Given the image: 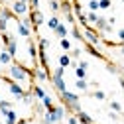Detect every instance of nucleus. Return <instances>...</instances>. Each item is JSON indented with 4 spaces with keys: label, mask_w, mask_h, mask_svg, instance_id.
Here are the masks:
<instances>
[{
    "label": "nucleus",
    "mask_w": 124,
    "mask_h": 124,
    "mask_svg": "<svg viewBox=\"0 0 124 124\" xmlns=\"http://www.w3.org/2000/svg\"><path fill=\"white\" fill-rule=\"evenodd\" d=\"M122 2H124V0H122Z\"/></svg>",
    "instance_id": "obj_51"
},
{
    "label": "nucleus",
    "mask_w": 124,
    "mask_h": 124,
    "mask_svg": "<svg viewBox=\"0 0 124 124\" xmlns=\"http://www.w3.org/2000/svg\"><path fill=\"white\" fill-rule=\"evenodd\" d=\"M30 10H39V0H28Z\"/></svg>",
    "instance_id": "obj_37"
},
{
    "label": "nucleus",
    "mask_w": 124,
    "mask_h": 124,
    "mask_svg": "<svg viewBox=\"0 0 124 124\" xmlns=\"http://www.w3.org/2000/svg\"><path fill=\"white\" fill-rule=\"evenodd\" d=\"M108 118H110L112 122H118V114H116V112H112V110L108 112Z\"/></svg>",
    "instance_id": "obj_42"
},
{
    "label": "nucleus",
    "mask_w": 124,
    "mask_h": 124,
    "mask_svg": "<svg viewBox=\"0 0 124 124\" xmlns=\"http://www.w3.org/2000/svg\"><path fill=\"white\" fill-rule=\"evenodd\" d=\"M4 81L8 83V91L12 93V95L14 97H16V99H22L24 97V93H26V89L20 85V83H16V81H12L10 79V77H4Z\"/></svg>",
    "instance_id": "obj_6"
},
{
    "label": "nucleus",
    "mask_w": 124,
    "mask_h": 124,
    "mask_svg": "<svg viewBox=\"0 0 124 124\" xmlns=\"http://www.w3.org/2000/svg\"><path fill=\"white\" fill-rule=\"evenodd\" d=\"M41 104H43L45 110H51V108H53V99H51L49 95H45V97L41 99Z\"/></svg>",
    "instance_id": "obj_22"
},
{
    "label": "nucleus",
    "mask_w": 124,
    "mask_h": 124,
    "mask_svg": "<svg viewBox=\"0 0 124 124\" xmlns=\"http://www.w3.org/2000/svg\"><path fill=\"white\" fill-rule=\"evenodd\" d=\"M49 47V39L47 38H39V41H38V49H47Z\"/></svg>",
    "instance_id": "obj_33"
},
{
    "label": "nucleus",
    "mask_w": 124,
    "mask_h": 124,
    "mask_svg": "<svg viewBox=\"0 0 124 124\" xmlns=\"http://www.w3.org/2000/svg\"><path fill=\"white\" fill-rule=\"evenodd\" d=\"M53 75H55V77H63V75H65V67H59V65H57L55 71H53Z\"/></svg>",
    "instance_id": "obj_38"
},
{
    "label": "nucleus",
    "mask_w": 124,
    "mask_h": 124,
    "mask_svg": "<svg viewBox=\"0 0 124 124\" xmlns=\"http://www.w3.org/2000/svg\"><path fill=\"white\" fill-rule=\"evenodd\" d=\"M91 97H93V99H97V101H104V99H106V93L101 91V89H97V91H93V93H91Z\"/></svg>",
    "instance_id": "obj_28"
},
{
    "label": "nucleus",
    "mask_w": 124,
    "mask_h": 124,
    "mask_svg": "<svg viewBox=\"0 0 124 124\" xmlns=\"http://www.w3.org/2000/svg\"><path fill=\"white\" fill-rule=\"evenodd\" d=\"M20 2H26V4H28V0H20Z\"/></svg>",
    "instance_id": "obj_49"
},
{
    "label": "nucleus",
    "mask_w": 124,
    "mask_h": 124,
    "mask_svg": "<svg viewBox=\"0 0 124 124\" xmlns=\"http://www.w3.org/2000/svg\"><path fill=\"white\" fill-rule=\"evenodd\" d=\"M8 32V20L0 16V34H6Z\"/></svg>",
    "instance_id": "obj_35"
},
{
    "label": "nucleus",
    "mask_w": 124,
    "mask_h": 124,
    "mask_svg": "<svg viewBox=\"0 0 124 124\" xmlns=\"http://www.w3.org/2000/svg\"><path fill=\"white\" fill-rule=\"evenodd\" d=\"M59 24H61V20H59V18H57V16H51V18H49V20H47V28H49V30H51V32H53V30H55V28H57V26H59Z\"/></svg>",
    "instance_id": "obj_26"
},
{
    "label": "nucleus",
    "mask_w": 124,
    "mask_h": 124,
    "mask_svg": "<svg viewBox=\"0 0 124 124\" xmlns=\"http://www.w3.org/2000/svg\"><path fill=\"white\" fill-rule=\"evenodd\" d=\"M49 10H51L53 14H57V12L61 10V2H59V0H49Z\"/></svg>",
    "instance_id": "obj_29"
},
{
    "label": "nucleus",
    "mask_w": 124,
    "mask_h": 124,
    "mask_svg": "<svg viewBox=\"0 0 124 124\" xmlns=\"http://www.w3.org/2000/svg\"><path fill=\"white\" fill-rule=\"evenodd\" d=\"M18 124H30V120H26V118H20V120H18Z\"/></svg>",
    "instance_id": "obj_45"
},
{
    "label": "nucleus",
    "mask_w": 124,
    "mask_h": 124,
    "mask_svg": "<svg viewBox=\"0 0 124 124\" xmlns=\"http://www.w3.org/2000/svg\"><path fill=\"white\" fill-rule=\"evenodd\" d=\"M81 53H83V51H81V47H73V49L69 51V57L77 61V59H79V57H81Z\"/></svg>",
    "instance_id": "obj_32"
},
{
    "label": "nucleus",
    "mask_w": 124,
    "mask_h": 124,
    "mask_svg": "<svg viewBox=\"0 0 124 124\" xmlns=\"http://www.w3.org/2000/svg\"><path fill=\"white\" fill-rule=\"evenodd\" d=\"M67 122H69V124H79V120H77V116H75V114H69Z\"/></svg>",
    "instance_id": "obj_41"
},
{
    "label": "nucleus",
    "mask_w": 124,
    "mask_h": 124,
    "mask_svg": "<svg viewBox=\"0 0 124 124\" xmlns=\"http://www.w3.org/2000/svg\"><path fill=\"white\" fill-rule=\"evenodd\" d=\"M4 116V120H6V124H18V114H16V110H14V108H12V110H8V112H4L2 114Z\"/></svg>",
    "instance_id": "obj_15"
},
{
    "label": "nucleus",
    "mask_w": 124,
    "mask_h": 124,
    "mask_svg": "<svg viewBox=\"0 0 124 124\" xmlns=\"http://www.w3.org/2000/svg\"><path fill=\"white\" fill-rule=\"evenodd\" d=\"M28 53H30V57L34 61V67H36L38 65V47H36V43L32 39H28Z\"/></svg>",
    "instance_id": "obj_12"
},
{
    "label": "nucleus",
    "mask_w": 124,
    "mask_h": 124,
    "mask_svg": "<svg viewBox=\"0 0 124 124\" xmlns=\"http://www.w3.org/2000/svg\"><path fill=\"white\" fill-rule=\"evenodd\" d=\"M59 45H61V49H63V51H67V53H69V51L73 49V45H71V41H69L67 38H63V39H59Z\"/></svg>",
    "instance_id": "obj_25"
},
{
    "label": "nucleus",
    "mask_w": 124,
    "mask_h": 124,
    "mask_svg": "<svg viewBox=\"0 0 124 124\" xmlns=\"http://www.w3.org/2000/svg\"><path fill=\"white\" fill-rule=\"evenodd\" d=\"M75 87L79 89V91H89V81L87 79H77L75 81Z\"/></svg>",
    "instance_id": "obj_24"
},
{
    "label": "nucleus",
    "mask_w": 124,
    "mask_h": 124,
    "mask_svg": "<svg viewBox=\"0 0 124 124\" xmlns=\"http://www.w3.org/2000/svg\"><path fill=\"white\" fill-rule=\"evenodd\" d=\"M106 69H108V73L118 75V77H120V75H124V73H122V69H120L118 65H114V63H108V65H106Z\"/></svg>",
    "instance_id": "obj_23"
},
{
    "label": "nucleus",
    "mask_w": 124,
    "mask_h": 124,
    "mask_svg": "<svg viewBox=\"0 0 124 124\" xmlns=\"http://www.w3.org/2000/svg\"><path fill=\"white\" fill-rule=\"evenodd\" d=\"M85 47H87V51H89V53H91L93 57H97V59H104V55H102V53H101V51H99L97 47H93V45H89V43L85 45Z\"/></svg>",
    "instance_id": "obj_20"
},
{
    "label": "nucleus",
    "mask_w": 124,
    "mask_h": 124,
    "mask_svg": "<svg viewBox=\"0 0 124 124\" xmlns=\"http://www.w3.org/2000/svg\"><path fill=\"white\" fill-rule=\"evenodd\" d=\"M79 67L87 71V69H89V63H87V61H83V59H81V61H79Z\"/></svg>",
    "instance_id": "obj_43"
},
{
    "label": "nucleus",
    "mask_w": 124,
    "mask_h": 124,
    "mask_svg": "<svg viewBox=\"0 0 124 124\" xmlns=\"http://www.w3.org/2000/svg\"><path fill=\"white\" fill-rule=\"evenodd\" d=\"M71 36H73V39H77V41H85L83 39V32H81V30H79V26H71Z\"/></svg>",
    "instance_id": "obj_17"
},
{
    "label": "nucleus",
    "mask_w": 124,
    "mask_h": 124,
    "mask_svg": "<svg viewBox=\"0 0 124 124\" xmlns=\"http://www.w3.org/2000/svg\"><path fill=\"white\" fill-rule=\"evenodd\" d=\"M4 2H6V0H0V4H4Z\"/></svg>",
    "instance_id": "obj_48"
},
{
    "label": "nucleus",
    "mask_w": 124,
    "mask_h": 124,
    "mask_svg": "<svg viewBox=\"0 0 124 124\" xmlns=\"http://www.w3.org/2000/svg\"><path fill=\"white\" fill-rule=\"evenodd\" d=\"M32 73H34V79L39 81V83H45V81H49V79H51V75L45 71V69H41L39 65H36V67L32 69Z\"/></svg>",
    "instance_id": "obj_8"
},
{
    "label": "nucleus",
    "mask_w": 124,
    "mask_h": 124,
    "mask_svg": "<svg viewBox=\"0 0 124 124\" xmlns=\"http://www.w3.org/2000/svg\"><path fill=\"white\" fill-rule=\"evenodd\" d=\"M120 87L124 89V75H120Z\"/></svg>",
    "instance_id": "obj_46"
},
{
    "label": "nucleus",
    "mask_w": 124,
    "mask_h": 124,
    "mask_svg": "<svg viewBox=\"0 0 124 124\" xmlns=\"http://www.w3.org/2000/svg\"><path fill=\"white\" fill-rule=\"evenodd\" d=\"M87 8H89V12H99V0H89Z\"/></svg>",
    "instance_id": "obj_31"
},
{
    "label": "nucleus",
    "mask_w": 124,
    "mask_h": 124,
    "mask_svg": "<svg viewBox=\"0 0 124 124\" xmlns=\"http://www.w3.org/2000/svg\"><path fill=\"white\" fill-rule=\"evenodd\" d=\"M53 34H55V38H59V39H63V38H67L69 36V30H67V26L63 24V22H61L55 30H53Z\"/></svg>",
    "instance_id": "obj_13"
},
{
    "label": "nucleus",
    "mask_w": 124,
    "mask_h": 124,
    "mask_svg": "<svg viewBox=\"0 0 124 124\" xmlns=\"http://www.w3.org/2000/svg\"><path fill=\"white\" fill-rule=\"evenodd\" d=\"M0 67H2V65H0Z\"/></svg>",
    "instance_id": "obj_52"
},
{
    "label": "nucleus",
    "mask_w": 124,
    "mask_h": 124,
    "mask_svg": "<svg viewBox=\"0 0 124 124\" xmlns=\"http://www.w3.org/2000/svg\"><path fill=\"white\" fill-rule=\"evenodd\" d=\"M4 49H6V51H8V53L14 57V59H16V55H18V39L12 36V38H10V41L4 45Z\"/></svg>",
    "instance_id": "obj_10"
},
{
    "label": "nucleus",
    "mask_w": 124,
    "mask_h": 124,
    "mask_svg": "<svg viewBox=\"0 0 124 124\" xmlns=\"http://www.w3.org/2000/svg\"><path fill=\"white\" fill-rule=\"evenodd\" d=\"M112 6V0H99V10H108Z\"/></svg>",
    "instance_id": "obj_34"
},
{
    "label": "nucleus",
    "mask_w": 124,
    "mask_h": 124,
    "mask_svg": "<svg viewBox=\"0 0 124 124\" xmlns=\"http://www.w3.org/2000/svg\"><path fill=\"white\" fill-rule=\"evenodd\" d=\"M10 10H12V14H14L16 18H24V16L30 14V6H28L26 2H20V0H14L12 6H10Z\"/></svg>",
    "instance_id": "obj_4"
},
{
    "label": "nucleus",
    "mask_w": 124,
    "mask_h": 124,
    "mask_svg": "<svg viewBox=\"0 0 124 124\" xmlns=\"http://www.w3.org/2000/svg\"><path fill=\"white\" fill-rule=\"evenodd\" d=\"M20 101H22L24 104H32V102L36 101V99H34V93H32V91H26V93H24V97H22Z\"/></svg>",
    "instance_id": "obj_21"
},
{
    "label": "nucleus",
    "mask_w": 124,
    "mask_h": 124,
    "mask_svg": "<svg viewBox=\"0 0 124 124\" xmlns=\"http://www.w3.org/2000/svg\"><path fill=\"white\" fill-rule=\"evenodd\" d=\"M65 112H67V110H65L63 104H53L51 110H47V114H49V118H51L53 124H57V122L63 120V118H65Z\"/></svg>",
    "instance_id": "obj_5"
},
{
    "label": "nucleus",
    "mask_w": 124,
    "mask_h": 124,
    "mask_svg": "<svg viewBox=\"0 0 124 124\" xmlns=\"http://www.w3.org/2000/svg\"><path fill=\"white\" fill-rule=\"evenodd\" d=\"M79 124H81V122H79Z\"/></svg>",
    "instance_id": "obj_53"
},
{
    "label": "nucleus",
    "mask_w": 124,
    "mask_h": 124,
    "mask_svg": "<svg viewBox=\"0 0 124 124\" xmlns=\"http://www.w3.org/2000/svg\"><path fill=\"white\" fill-rule=\"evenodd\" d=\"M12 61H14V57H12L6 49H2V51H0V65H10Z\"/></svg>",
    "instance_id": "obj_16"
},
{
    "label": "nucleus",
    "mask_w": 124,
    "mask_h": 124,
    "mask_svg": "<svg viewBox=\"0 0 124 124\" xmlns=\"http://www.w3.org/2000/svg\"><path fill=\"white\" fill-rule=\"evenodd\" d=\"M83 39H85V43L93 45V47H101V45H102L101 34H99L93 26H85V28H83Z\"/></svg>",
    "instance_id": "obj_3"
},
{
    "label": "nucleus",
    "mask_w": 124,
    "mask_h": 124,
    "mask_svg": "<svg viewBox=\"0 0 124 124\" xmlns=\"http://www.w3.org/2000/svg\"><path fill=\"white\" fill-rule=\"evenodd\" d=\"M12 108H14V104H12L10 101H6V99L0 101V114H4V112H8V110H12Z\"/></svg>",
    "instance_id": "obj_18"
},
{
    "label": "nucleus",
    "mask_w": 124,
    "mask_h": 124,
    "mask_svg": "<svg viewBox=\"0 0 124 124\" xmlns=\"http://www.w3.org/2000/svg\"><path fill=\"white\" fill-rule=\"evenodd\" d=\"M116 36H118V43H124V28H122V30H118Z\"/></svg>",
    "instance_id": "obj_40"
},
{
    "label": "nucleus",
    "mask_w": 124,
    "mask_h": 124,
    "mask_svg": "<svg viewBox=\"0 0 124 124\" xmlns=\"http://www.w3.org/2000/svg\"><path fill=\"white\" fill-rule=\"evenodd\" d=\"M61 101H63V106H65V110L77 114V112H81L83 108H81V102H79V95H75V93L71 91H65V93H61Z\"/></svg>",
    "instance_id": "obj_2"
},
{
    "label": "nucleus",
    "mask_w": 124,
    "mask_h": 124,
    "mask_svg": "<svg viewBox=\"0 0 124 124\" xmlns=\"http://www.w3.org/2000/svg\"><path fill=\"white\" fill-rule=\"evenodd\" d=\"M110 110L116 112V114H122V104H120L118 101H112V102H110Z\"/></svg>",
    "instance_id": "obj_30"
},
{
    "label": "nucleus",
    "mask_w": 124,
    "mask_h": 124,
    "mask_svg": "<svg viewBox=\"0 0 124 124\" xmlns=\"http://www.w3.org/2000/svg\"><path fill=\"white\" fill-rule=\"evenodd\" d=\"M75 77H77V79H87V71L81 69V67H77L75 69Z\"/></svg>",
    "instance_id": "obj_36"
},
{
    "label": "nucleus",
    "mask_w": 124,
    "mask_h": 124,
    "mask_svg": "<svg viewBox=\"0 0 124 124\" xmlns=\"http://www.w3.org/2000/svg\"><path fill=\"white\" fill-rule=\"evenodd\" d=\"M120 53L124 55V43H120Z\"/></svg>",
    "instance_id": "obj_47"
},
{
    "label": "nucleus",
    "mask_w": 124,
    "mask_h": 124,
    "mask_svg": "<svg viewBox=\"0 0 124 124\" xmlns=\"http://www.w3.org/2000/svg\"><path fill=\"white\" fill-rule=\"evenodd\" d=\"M8 77L12 81H16V83H30L34 79V73H32V69H28L26 65H22V63H18V61H12V63L8 65Z\"/></svg>",
    "instance_id": "obj_1"
},
{
    "label": "nucleus",
    "mask_w": 124,
    "mask_h": 124,
    "mask_svg": "<svg viewBox=\"0 0 124 124\" xmlns=\"http://www.w3.org/2000/svg\"><path fill=\"white\" fill-rule=\"evenodd\" d=\"M30 20H32V30H38L43 22H45V18H43V14H41V10H30Z\"/></svg>",
    "instance_id": "obj_7"
},
{
    "label": "nucleus",
    "mask_w": 124,
    "mask_h": 124,
    "mask_svg": "<svg viewBox=\"0 0 124 124\" xmlns=\"http://www.w3.org/2000/svg\"><path fill=\"white\" fill-rule=\"evenodd\" d=\"M106 22L110 24V26H114V24H116V18H114V16H110V18H106Z\"/></svg>",
    "instance_id": "obj_44"
},
{
    "label": "nucleus",
    "mask_w": 124,
    "mask_h": 124,
    "mask_svg": "<svg viewBox=\"0 0 124 124\" xmlns=\"http://www.w3.org/2000/svg\"><path fill=\"white\" fill-rule=\"evenodd\" d=\"M75 116H77V120H79L81 124H95V120H93V116H91L89 112H85V110H81V112H77Z\"/></svg>",
    "instance_id": "obj_14"
},
{
    "label": "nucleus",
    "mask_w": 124,
    "mask_h": 124,
    "mask_svg": "<svg viewBox=\"0 0 124 124\" xmlns=\"http://www.w3.org/2000/svg\"><path fill=\"white\" fill-rule=\"evenodd\" d=\"M49 81L53 83V87H55V91L59 93V95L67 91V83H65V79H63V77H55V75H51V79H49Z\"/></svg>",
    "instance_id": "obj_9"
},
{
    "label": "nucleus",
    "mask_w": 124,
    "mask_h": 124,
    "mask_svg": "<svg viewBox=\"0 0 124 124\" xmlns=\"http://www.w3.org/2000/svg\"><path fill=\"white\" fill-rule=\"evenodd\" d=\"M0 101H2V97H0Z\"/></svg>",
    "instance_id": "obj_50"
},
{
    "label": "nucleus",
    "mask_w": 124,
    "mask_h": 124,
    "mask_svg": "<svg viewBox=\"0 0 124 124\" xmlns=\"http://www.w3.org/2000/svg\"><path fill=\"white\" fill-rule=\"evenodd\" d=\"M30 91L34 93V99H36V101H41L45 95H47V93H45V89H43L41 85H32V87H30Z\"/></svg>",
    "instance_id": "obj_11"
},
{
    "label": "nucleus",
    "mask_w": 124,
    "mask_h": 124,
    "mask_svg": "<svg viewBox=\"0 0 124 124\" xmlns=\"http://www.w3.org/2000/svg\"><path fill=\"white\" fill-rule=\"evenodd\" d=\"M41 124H53V122H51V118H49V114H47V112H45V114H43V116H41Z\"/></svg>",
    "instance_id": "obj_39"
},
{
    "label": "nucleus",
    "mask_w": 124,
    "mask_h": 124,
    "mask_svg": "<svg viewBox=\"0 0 124 124\" xmlns=\"http://www.w3.org/2000/svg\"><path fill=\"white\" fill-rule=\"evenodd\" d=\"M85 16H87L89 26H91V24H97V20H99V14H97V12H85Z\"/></svg>",
    "instance_id": "obj_27"
},
{
    "label": "nucleus",
    "mask_w": 124,
    "mask_h": 124,
    "mask_svg": "<svg viewBox=\"0 0 124 124\" xmlns=\"http://www.w3.org/2000/svg\"><path fill=\"white\" fill-rule=\"evenodd\" d=\"M57 61H59V67H65V69L71 65V57H69V53H63V55H59V59H57Z\"/></svg>",
    "instance_id": "obj_19"
}]
</instances>
